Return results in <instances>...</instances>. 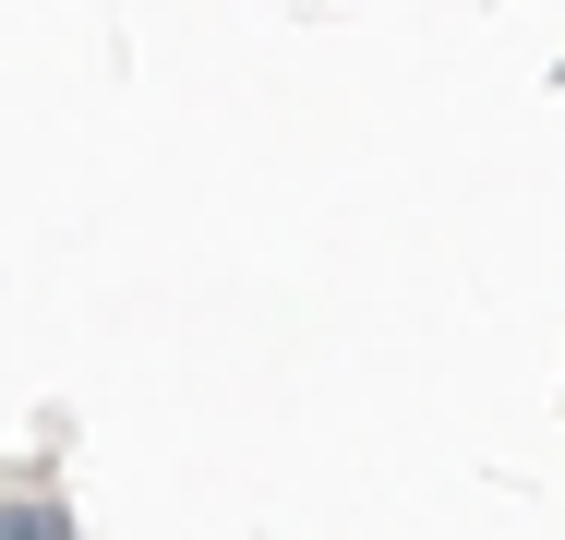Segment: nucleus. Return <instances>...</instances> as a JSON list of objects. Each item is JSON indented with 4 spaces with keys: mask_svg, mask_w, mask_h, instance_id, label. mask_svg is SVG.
Listing matches in <instances>:
<instances>
[{
    "mask_svg": "<svg viewBox=\"0 0 565 540\" xmlns=\"http://www.w3.org/2000/svg\"><path fill=\"white\" fill-rule=\"evenodd\" d=\"M0 540H61V505H0Z\"/></svg>",
    "mask_w": 565,
    "mask_h": 540,
    "instance_id": "obj_1",
    "label": "nucleus"
}]
</instances>
